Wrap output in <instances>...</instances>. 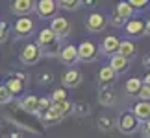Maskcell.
Instances as JSON below:
<instances>
[{"label": "cell", "mask_w": 150, "mask_h": 138, "mask_svg": "<svg viewBox=\"0 0 150 138\" xmlns=\"http://www.w3.org/2000/svg\"><path fill=\"white\" fill-rule=\"evenodd\" d=\"M145 33H146V35H150V17L145 20Z\"/></svg>", "instance_id": "74e56055"}, {"label": "cell", "mask_w": 150, "mask_h": 138, "mask_svg": "<svg viewBox=\"0 0 150 138\" xmlns=\"http://www.w3.org/2000/svg\"><path fill=\"white\" fill-rule=\"evenodd\" d=\"M50 105H52V100H48V98H41V100L37 101V111H39V114H45L50 109Z\"/></svg>", "instance_id": "83f0119b"}, {"label": "cell", "mask_w": 150, "mask_h": 138, "mask_svg": "<svg viewBox=\"0 0 150 138\" xmlns=\"http://www.w3.org/2000/svg\"><path fill=\"white\" fill-rule=\"evenodd\" d=\"M132 114L135 116L137 122H146V120L150 118V103L146 101H139V103H135L134 105V111H132Z\"/></svg>", "instance_id": "9a60e30c"}, {"label": "cell", "mask_w": 150, "mask_h": 138, "mask_svg": "<svg viewBox=\"0 0 150 138\" xmlns=\"http://www.w3.org/2000/svg\"><path fill=\"white\" fill-rule=\"evenodd\" d=\"M6 39H8V28L4 22H0V44L6 43Z\"/></svg>", "instance_id": "d6a6232c"}, {"label": "cell", "mask_w": 150, "mask_h": 138, "mask_svg": "<svg viewBox=\"0 0 150 138\" xmlns=\"http://www.w3.org/2000/svg\"><path fill=\"white\" fill-rule=\"evenodd\" d=\"M33 8H35V2H32V0H15L11 4V11L19 17H28L33 11Z\"/></svg>", "instance_id": "30bf717a"}, {"label": "cell", "mask_w": 150, "mask_h": 138, "mask_svg": "<svg viewBox=\"0 0 150 138\" xmlns=\"http://www.w3.org/2000/svg\"><path fill=\"white\" fill-rule=\"evenodd\" d=\"M76 50H78V61L93 63V61H96V57H98V48L91 41H83L80 46H76Z\"/></svg>", "instance_id": "7a4b0ae2"}, {"label": "cell", "mask_w": 150, "mask_h": 138, "mask_svg": "<svg viewBox=\"0 0 150 138\" xmlns=\"http://www.w3.org/2000/svg\"><path fill=\"white\" fill-rule=\"evenodd\" d=\"M4 138H22L19 133H9V135H4Z\"/></svg>", "instance_id": "ab89813d"}, {"label": "cell", "mask_w": 150, "mask_h": 138, "mask_svg": "<svg viewBox=\"0 0 150 138\" xmlns=\"http://www.w3.org/2000/svg\"><path fill=\"white\" fill-rule=\"evenodd\" d=\"M9 101H11L9 92L6 90L4 85H0V105H6V103H9Z\"/></svg>", "instance_id": "4dcf8cb0"}, {"label": "cell", "mask_w": 150, "mask_h": 138, "mask_svg": "<svg viewBox=\"0 0 150 138\" xmlns=\"http://www.w3.org/2000/svg\"><path fill=\"white\" fill-rule=\"evenodd\" d=\"M108 26V17L98 13V11H93L91 15H87V19H85V28H87L89 31H102L104 28Z\"/></svg>", "instance_id": "277c9868"}, {"label": "cell", "mask_w": 150, "mask_h": 138, "mask_svg": "<svg viewBox=\"0 0 150 138\" xmlns=\"http://www.w3.org/2000/svg\"><path fill=\"white\" fill-rule=\"evenodd\" d=\"M111 24H113V26H117V28H122V26L126 24V20L119 19V17H117V15L113 13V15H111Z\"/></svg>", "instance_id": "836d02e7"}, {"label": "cell", "mask_w": 150, "mask_h": 138, "mask_svg": "<svg viewBox=\"0 0 150 138\" xmlns=\"http://www.w3.org/2000/svg\"><path fill=\"white\" fill-rule=\"evenodd\" d=\"M41 57H43L41 55V50H39V46L33 44V43H28L24 48H22V52H21L22 65H37Z\"/></svg>", "instance_id": "3957f363"}, {"label": "cell", "mask_w": 150, "mask_h": 138, "mask_svg": "<svg viewBox=\"0 0 150 138\" xmlns=\"http://www.w3.org/2000/svg\"><path fill=\"white\" fill-rule=\"evenodd\" d=\"M137 98H139L141 101H146V103H150V87H143L139 89V92H137Z\"/></svg>", "instance_id": "f546056e"}, {"label": "cell", "mask_w": 150, "mask_h": 138, "mask_svg": "<svg viewBox=\"0 0 150 138\" xmlns=\"http://www.w3.org/2000/svg\"><path fill=\"white\" fill-rule=\"evenodd\" d=\"M6 90L9 92V96L13 98V96H19V94H22V92H24V81H22V79H19V77H9L8 81H6Z\"/></svg>", "instance_id": "5bb4252c"}, {"label": "cell", "mask_w": 150, "mask_h": 138, "mask_svg": "<svg viewBox=\"0 0 150 138\" xmlns=\"http://www.w3.org/2000/svg\"><path fill=\"white\" fill-rule=\"evenodd\" d=\"M115 127V120L113 118H108V116H100L98 118V129L104 131V133H108V131H111Z\"/></svg>", "instance_id": "d4e9b609"}, {"label": "cell", "mask_w": 150, "mask_h": 138, "mask_svg": "<svg viewBox=\"0 0 150 138\" xmlns=\"http://www.w3.org/2000/svg\"><path fill=\"white\" fill-rule=\"evenodd\" d=\"M72 112H78V114H89V105H87V103H83V101L74 103V105H72Z\"/></svg>", "instance_id": "f1b7e54d"}, {"label": "cell", "mask_w": 150, "mask_h": 138, "mask_svg": "<svg viewBox=\"0 0 150 138\" xmlns=\"http://www.w3.org/2000/svg\"><path fill=\"white\" fill-rule=\"evenodd\" d=\"M98 100L104 107H109V105H113V101H115V96H113V89L111 87H106V89H100V96H98Z\"/></svg>", "instance_id": "44dd1931"}, {"label": "cell", "mask_w": 150, "mask_h": 138, "mask_svg": "<svg viewBox=\"0 0 150 138\" xmlns=\"http://www.w3.org/2000/svg\"><path fill=\"white\" fill-rule=\"evenodd\" d=\"M39 81H41V83H45V85H48V83L52 81V74H48V72L41 74V76H39Z\"/></svg>", "instance_id": "e575fe53"}, {"label": "cell", "mask_w": 150, "mask_h": 138, "mask_svg": "<svg viewBox=\"0 0 150 138\" xmlns=\"http://www.w3.org/2000/svg\"><path fill=\"white\" fill-rule=\"evenodd\" d=\"M37 46L41 50V55H57L61 52V39H57L54 33L50 31V28H43L37 35Z\"/></svg>", "instance_id": "6da1fadb"}, {"label": "cell", "mask_w": 150, "mask_h": 138, "mask_svg": "<svg viewBox=\"0 0 150 138\" xmlns=\"http://www.w3.org/2000/svg\"><path fill=\"white\" fill-rule=\"evenodd\" d=\"M52 107L56 109L57 112L61 114V116H67V114H71L72 112V103L71 101H59V103H52Z\"/></svg>", "instance_id": "7402d4cb"}, {"label": "cell", "mask_w": 150, "mask_h": 138, "mask_svg": "<svg viewBox=\"0 0 150 138\" xmlns=\"http://www.w3.org/2000/svg\"><path fill=\"white\" fill-rule=\"evenodd\" d=\"M113 13L117 15L119 19H122V20H126V22H128V20L132 19V15H134V9L130 8V4H128V2H119Z\"/></svg>", "instance_id": "ffe728a7"}, {"label": "cell", "mask_w": 150, "mask_h": 138, "mask_svg": "<svg viewBox=\"0 0 150 138\" xmlns=\"http://www.w3.org/2000/svg\"><path fill=\"white\" fill-rule=\"evenodd\" d=\"M50 31L54 33L57 39H65L71 33V22H69L65 17H54L50 24Z\"/></svg>", "instance_id": "5b68a950"}, {"label": "cell", "mask_w": 150, "mask_h": 138, "mask_svg": "<svg viewBox=\"0 0 150 138\" xmlns=\"http://www.w3.org/2000/svg\"><path fill=\"white\" fill-rule=\"evenodd\" d=\"M57 55H59V61L63 63V65L72 66V65H76V63H78V50H76V46H74V44H65Z\"/></svg>", "instance_id": "9c48e42d"}, {"label": "cell", "mask_w": 150, "mask_h": 138, "mask_svg": "<svg viewBox=\"0 0 150 138\" xmlns=\"http://www.w3.org/2000/svg\"><path fill=\"white\" fill-rule=\"evenodd\" d=\"M61 81L65 87L69 89H76L80 83H82V74H80L78 70H74V68H71V70H67L65 74H63V77H61Z\"/></svg>", "instance_id": "7c38bea8"}, {"label": "cell", "mask_w": 150, "mask_h": 138, "mask_svg": "<svg viewBox=\"0 0 150 138\" xmlns=\"http://www.w3.org/2000/svg\"><path fill=\"white\" fill-rule=\"evenodd\" d=\"M141 81H143V85H145V87H150V72L145 74V77H143Z\"/></svg>", "instance_id": "8d00e7d4"}, {"label": "cell", "mask_w": 150, "mask_h": 138, "mask_svg": "<svg viewBox=\"0 0 150 138\" xmlns=\"http://www.w3.org/2000/svg\"><path fill=\"white\" fill-rule=\"evenodd\" d=\"M67 100V90L65 89H56L52 92V103H59Z\"/></svg>", "instance_id": "4316f807"}, {"label": "cell", "mask_w": 150, "mask_h": 138, "mask_svg": "<svg viewBox=\"0 0 150 138\" xmlns=\"http://www.w3.org/2000/svg\"><path fill=\"white\" fill-rule=\"evenodd\" d=\"M128 4H130V8H132V9H135V8L139 9V8H143V6H146V4H148V0H130Z\"/></svg>", "instance_id": "1f68e13d"}, {"label": "cell", "mask_w": 150, "mask_h": 138, "mask_svg": "<svg viewBox=\"0 0 150 138\" xmlns=\"http://www.w3.org/2000/svg\"><path fill=\"white\" fill-rule=\"evenodd\" d=\"M37 101H39V98H35V96H24V98H22V101H21V109L26 114H39Z\"/></svg>", "instance_id": "ac0fdd59"}, {"label": "cell", "mask_w": 150, "mask_h": 138, "mask_svg": "<svg viewBox=\"0 0 150 138\" xmlns=\"http://www.w3.org/2000/svg\"><path fill=\"white\" fill-rule=\"evenodd\" d=\"M33 9L37 11V15L41 19H54L57 13V4L54 0H39V2H35Z\"/></svg>", "instance_id": "52a82bcc"}, {"label": "cell", "mask_w": 150, "mask_h": 138, "mask_svg": "<svg viewBox=\"0 0 150 138\" xmlns=\"http://www.w3.org/2000/svg\"><path fill=\"white\" fill-rule=\"evenodd\" d=\"M143 138H150V118L143 125Z\"/></svg>", "instance_id": "d590c367"}, {"label": "cell", "mask_w": 150, "mask_h": 138, "mask_svg": "<svg viewBox=\"0 0 150 138\" xmlns=\"http://www.w3.org/2000/svg\"><path fill=\"white\" fill-rule=\"evenodd\" d=\"M141 87H143V81L139 77H132V79L126 81V92H128V94H137Z\"/></svg>", "instance_id": "603a6c76"}, {"label": "cell", "mask_w": 150, "mask_h": 138, "mask_svg": "<svg viewBox=\"0 0 150 138\" xmlns=\"http://www.w3.org/2000/svg\"><path fill=\"white\" fill-rule=\"evenodd\" d=\"M115 74L109 66H102L100 72H98V79H100V89H106V87H111L113 81H115Z\"/></svg>", "instance_id": "e0dca14e"}, {"label": "cell", "mask_w": 150, "mask_h": 138, "mask_svg": "<svg viewBox=\"0 0 150 138\" xmlns=\"http://www.w3.org/2000/svg\"><path fill=\"white\" fill-rule=\"evenodd\" d=\"M117 127L122 131L124 135H132V133H135V131L139 129V122L135 120V116H134L132 112H124L122 116L119 118Z\"/></svg>", "instance_id": "ba28073f"}, {"label": "cell", "mask_w": 150, "mask_h": 138, "mask_svg": "<svg viewBox=\"0 0 150 138\" xmlns=\"http://www.w3.org/2000/svg\"><path fill=\"white\" fill-rule=\"evenodd\" d=\"M32 31H33V20L30 17H19L13 26V35L17 39H22V37L32 35Z\"/></svg>", "instance_id": "8992f818"}, {"label": "cell", "mask_w": 150, "mask_h": 138, "mask_svg": "<svg viewBox=\"0 0 150 138\" xmlns=\"http://www.w3.org/2000/svg\"><path fill=\"white\" fill-rule=\"evenodd\" d=\"M143 63H145V66H150V54H145V57H143Z\"/></svg>", "instance_id": "f35d334b"}, {"label": "cell", "mask_w": 150, "mask_h": 138, "mask_svg": "<svg viewBox=\"0 0 150 138\" xmlns=\"http://www.w3.org/2000/svg\"><path fill=\"white\" fill-rule=\"evenodd\" d=\"M119 37H113V35H108L106 39L102 41V54L104 55H117V50H119Z\"/></svg>", "instance_id": "4fadbf2b"}, {"label": "cell", "mask_w": 150, "mask_h": 138, "mask_svg": "<svg viewBox=\"0 0 150 138\" xmlns=\"http://www.w3.org/2000/svg\"><path fill=\"white\" fill-rule=\"evenodd\" d=\"M56 4H57V8H61V9L72 11V9H78L83 2L82 0H59V2H56Z\"/></svg>", "instance_id": "cb8c5ba5"}, {"label": "cell", "mask_w": 150, "mask_h": 138, "mask_svg": "<svg viewBox=\"0 0 150 138\" xmlns=\"http://www.w3.org/2000/svg\"><path fill=\"white\" fill-rule=\"evenodd\" d=\"M135 50H137V46L132 41H120L119 50H117V55L122 57V59H126V61H130L132 57L135 55Z\"/></svg>", "instance_id": "2e32d148"}, {"label": "cell", "mask_w": 150, "mask_h": 138, "mask_svg": "<svg viewBox=\"0 0 150 138\" xmlns=\"http://www.w3.org/2000/svg\"><path fill=\"white\" fill-rule=\"evenodd\" d=\"M124 30H126V33H128V35H132V37L145 35V20L130 19V20L124 24Z\"/></svg>", "instance_id": "8fae6325"}, {"label": "cell", "mask_w": 150, "mask_h": 138, "mask_svg": "<svg viewBox=\"0 0 150 138\" xmlns=\"http://www.w3.org/2000/svg\"><path fill=\"white\" fill-rule=\"evenodd\" d=\"M61 118H63V116H61V114L57 112V111H56V109L52 107V105H50V109H48V111L43 114V120H45V123H50V122H57V120H61Z\"/></svg>", "instance_id": "484cf974"}, {"label": "cell", "mask_w": 150, "mask_h": 138, "mask_svg": "<svg viewBox=\"0 0 150 138\" xmlns=\"http://www.w3.org/2000/svg\"><path fill=\"white\" fill-rule=\"evenodd\" d=\"M128 66H130V63L126 59H122V57H119V55H113L111 59H109V68H111L115 74H124L128 70Z\"/></svg>", "instance_id": "d6986e66"}]
</instances>
